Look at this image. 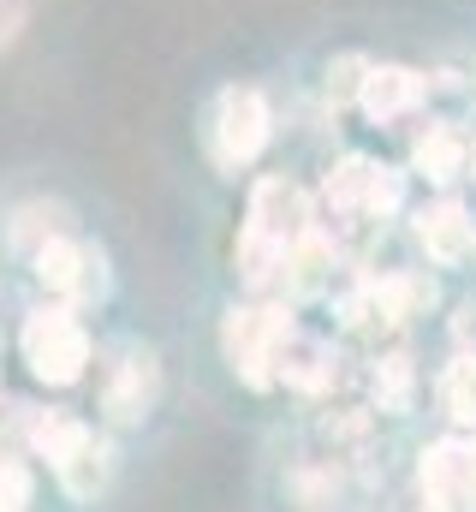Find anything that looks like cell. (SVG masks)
Here are the masks:
<instances>
[{"instance_id":"cell-6","label":"cell","mask_w":476,"mask_h":512,"mask_svg":"<svg viewBox=\"0 0 476 512\" xmlns=\"http://www.w3.org/2000/svg\"><path fill=\"white\" fill-rule=\"evenodd\" d=\"M274 143V102L262 84H221L203 108V155L221 179L250 173Z\"/></svg>"},{"instance_id":"cell-2","label":"cell","mask_w":476,"mask_h":512,"mask_svg":"<svg viewBox=\"0 0 476 512\" xmlns=\"http://www.w3.org/2000/svg\"><path fill=\"white\" fill-rule=\"evenodd\" d=\"M18 441L30 453V465H42L54 477V489L78 507H96L114 483V435L102 423H90L72 405H24Z\"/></svg>"},{"instance_id":"cell-4","label":"cell","mask_w":476,"mask_h":512,"mask_svg":"<svg viewBox=\"0 0 476 512\" xmlns=\"http://www.w3.org/2000/svg\"><path fill=\"white\" fill-rule=\"evenodd\" d=\"M96 334L84 322V310L72 304H54V298H36L18 322V364L30 370V382L54 387V393H72L78 382L96 376Z\"/></svg>"},{"instance_id":"cell-8","label":"cell","mask_w":476,"mask_h":512,"mask_svg":"<svg viewBox=\"0 0 476 512\" xmlns=\"http://www.w3.org/2000/svg\"><path fill=\"white\" fill-rule=\"evenodd\" d=\"M161 352L137 334H125L114 346L96 352V411H102V429H143L161 405Z\"/></svg>"},{"instance_id":"cell-14","label":"cell","mask_w":476,"mask_h":512,"mask_svg":"<svg viewBox=\"0 0 476 512\" xmlns=\"http://www.w3.org/2000/svg\"><path fill=\"white\" fill-rule=\"evenodd\" d=\"M423 393V370L411 358V346H387L369 358V411L381 417H405Z\"/></svg>"},{"instance_id":"cell-12","label":"cell","mask_w":476,"mask_h":512,"mask_svg":"<svg viewBox=\"0 0 476 512\" xmlns=\"http://www.w3.org/2000/svg\"><path fill=\"white\" fill-rule=\"evenodd\" d=\"M411 239L435 268H465L476 262V209L459 191H435L429 203L411 209Z\"/></svg>"},{"instance_id":"cell-16","label":"cell","mask_w":476,"mask_h":512,"mask_svg":"<svg viewBox=\"0 0 476 512\" xmlns=\"http://www.w3.org/2000/svg\"><path fill=\"white\" fill-rule=\"evenodd\" d=\"M72 215L60 209V203H48V197H30V203H18L12 209V221H6V251H12V262H24V256L36 251L54 227H66Z\"/></svg>"},{"instance_id":"cell-10","label":"cell","mask_w":476,"mask_h":512,"mask_svg":"<svg viewBox=\"0 0 476 512\" xmlns=\"http://www.w3.org/2000/svg\"><path fill=\"white\" fill-rule=\"evenodd\" d=\"M435 96V78L405 66V60H363L357 72V90H352V108L369 120V126L393 131V126H411Z\"/></svg>"},{"instance_id":"cell-7","label":"cell","mask_w":476,"mask_h":512,"mask_svg":"<svg viewBox=\"0 0 476 512\" xmlns=\"http://www.w3.org/2000/svg\"><path fill=\"white\" fill-rule=\"evenodd\" d=\"M18 268L30 274L36 298L72 304V310H84V316L108 298V256H102V245H96L90 233H78L72 221H66V227H54V233L24 256Z\"/></svg>"},{"instance_id":"cell-13","label":"cell","mask_w":476,"mask_h":512,"mask_svg":"<svg viewBox=\"0 0 476 512\" xmlns=\"http://www.w3.org/2000/svg\"><path fill=\"white\" fill-rule=\"evenodd\" d=\"M411 173L429 191H459L476 179V131L465 120H429V131H417L411 143Z\"/></svg>"},{"instance_id":"cell-18","label":"cell","mask_w":476,"mask_h":512,"mask_svg":"<svg viewBox=\"0 0 476 512\" xmlns=\"http://www.w3.org/2000/svg\"><path fill=\"white\" fill-rule=\"evenodd\" d=\"M30 12H36V0H0V54L18 48V36L30 30Z\"/></svg>"},{"instance_id":"cell-3","label":"cell","mask_w":476,"mask_h":512,"mask_svg":"<svg viewBox=\"0 0 476 512\" xmlns=\"http://www.w3.org/2000/svg\"><path fill=\"white\" fill-rule=\"evenodd\" d=\"M405 209V173L393 167V161H381V155H340L334 167H328V179L316 185V215H322V233L346 251L352 239L363 233H375V227H387L393 215Z\"/></svg>"},{"instance_id":"cell-11","label":"cell","mask_w":476,"mask_h":512,"mask_svg":"<svg viewBox=\"0 0 476 512\" xmlns=\"http://www.w3.org/2000/svg\"><path fill=\"white\" fill-rule=\"evenodd\" d=\"M346 376V352H340V340L334 334H322V328H310L304 316L286 328V340H280V358H274V387H286V393H298V399H328L334 387Z\"/></svg>"},{"instance_id":"cell-9","label":"cell","mask_w":476,"mask_h":512,"mask_svg":"<svg viewBox=\"0 0 476 512\" xmlns=\"http://www.w3.org/2000/svg\"><path fill=\"white\" fill-rule=\"evenodd\" d=\"M417 512H476V429H447L423 441Z\"/></svg>"},{"instance_id":"cell-5","label":"cell","mask_w":476,"mask_h":512,"mask_svg":"<svg viewBox=\"0 0 476 512\" xmlns=\"http://www.w3.org/2000/svg\"><path fill=\"white\" fill-rule=\"evenodd\" d=\"M292 322H298V310H292L286 292H244V298L227 304V316H221V358H227L238 387L274 393V358H280V340H286Z\"/></svg>"},{"instance_id":"cell-15","label":"cell","mask_w":476,"mask_h":512,"mask_svg":"<svg viewBox=\"0 0 476 512\" xmlns=\"http://www.w3.org/2000/svg\"><path fill=\"white\" fill-rule=\"evenodd\" d=\"M435 405L453 429H476V346H453L435 376Z\"/></svg>"},{"instance_id":"cell-17","label":"cell","mask_w":476,"mask_h":512,"mask_svg":"<svg viewBox=\"0 0 476 512\" xmlns=\"http://www.w3.org/2000/svg\"><path fill=\"white\" fill-rule=\"evenodd\" d=\"M36 507V465L18 453H0V512H30Z\"/></svg>"},{"instance_id":"cell-1","label":"cell","mask_w":476,"mask_h":512,"mask_svg":"<svg viewBox=\"0 0 476 512\" xmlns=\"http://www.w3.org/2000/svg\"><path fill=\"white\" fill-rule=\"evenodd\" d=\"M340 245L322 233L316 191L286 173H256L244 197V221L233 239V280L244 292H310L334 274Z\"/></svg>"}]
</instances>
